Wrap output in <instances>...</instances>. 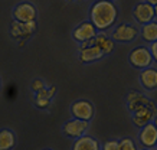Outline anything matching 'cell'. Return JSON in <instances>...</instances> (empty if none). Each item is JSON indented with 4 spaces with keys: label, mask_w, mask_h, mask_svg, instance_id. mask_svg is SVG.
Wrapping results in <instances>:
<instances>
[{
    "label": "cell",
    "mask_w": 157,
    "mask_h": 150,
    "mask_svg": "<svg viewBox=\"0 0 157 150\" xmlns=\"http://www.w3.org/2000/svg\"><path fill=\"white\" fill-rule=\"evenodd\" d=\"M102 56H104L102 51H101L98 46H95V45H91L88 48L79 51V61H81L82 63L95 62V61H100Z\"/></svg>",
    "instance_id": "obj_16"
},
{
    "label": "cell",
    "mask_w": 157,
    "mask_h": 150,
    "mask_svg": "<svg viewBox=\"0 0 157 150\" xmlns=\"http://www.w3.org/2000/svg\"><path fill=\"white\" fill-rule=\"evenodd\" d=\"M90 129V123L84 120H78L72 117L71 120H68L63 126H62V133L63 136H67L72 140L79 139L81 136H84L86 133V130Z\"/></svg>",
    "instance_id": "obj_8"
},
{
    "label": "cell",
    "mask_w": 157,
    "mask_h": 150,
    "mask_svg": "<svg viewBox=\"0 0 157 150\" xmlns=\"http://www.w3.org/2000/svg\"><path fill=\"white\" fill-rule=\"evenodd\" d=\"M30 88H32V91L36 94V92L42 91L43 88H46V85H45V83H43V79H40V78H36V79H33V81H32V84H30Z\"/></svg>",
    "instance_id": "obj_21"
},
{
    "label": "cell",
    "mask_w": 157,
    "mask_h": 150,
    "mask_svg": "<svg viewBox=\"0 0 157 150\" xmlns=\"http://www.w3.org/2000/svg\"><path fill=\"white\" fill-rule=\"evenodd\" d=\"M101 150H118V140H107L101 146Z\"/></svg>",
    "instance_id": "obj_22"
},
{
    "label": "cell",
    "mask_w": 157,
    "mask_h": 150,
    "mask_svg": "<svg viewBox=\"0 0 157 150\" xmlns=\"http://www.w3.org/2000/svg\"><path fill=\"white\" fill-rule=\"evenodd\" d=\"M133 17L138 25H146L148 22L154 20V7L151 5H148L147 2H140L134 6L133 9Z\"/></svg>",
    "instance_id": "obj_11"
},
{
    "label": "cell",
    "mask_w": 157,
    "mask_h": 150,
    "mask_svg": "<svg viewBox=\"0 0 157 150\" xmlns=\"http://www.w3.org/2000/svg\"><path fill=\"white\" fill-rule=\"evenodd\" d=\"M72 150H101V144L92 136L84 134L74 141Z\"/></svg>",
    "instance_id": "obj_15"
},
{
    "label": "cell",
    "mask_w": 157,
    "mask_h": 150,
    "mask_svg": "<svg viewBox=\"0 0 157 150\" xmlns=\"http://www.w3.org/2000/svg\"><path fill=\"white\" fill-rule=\"evenodd\" d=\"M138 81L141 87L147 91H156L157 90V68L148 67L146 69H141L138 75Z\"/></svg>",
    "instance_id": "obj_12"
},
{
    "label": "cell",
    "mask_w": 157,
    "mask_h": 150,
    "mask_svg": "<svg viewBox=\"0 0 157 150\" xmlns=\"http://www.w3.org/2000/svg\"><path fill=\"white\" fill-rule=\"evenodd\" d=\"M12 16H13V20L23 22V23L36 22V19H38V9L30 2H20L12 9Z\"/></svg>",
    "instance_id": "obj_5"
},
{
    "label": "cell",
    "mask_w": 157,
    "mask_h": 150,
    "mask_svg": "<svg viewBox=\"0 0 157 150\" xmlns=\"http://www.w3.org/2000/svg\"><path fill=\"white\" fill-rule=\"evenodd\" d=\"M118 150H140L137 143L130 139V137H124L121 140H118Z\"/></svg>",
    "instance_id": "obj_20"
},
{
    "label": "cell",
    "mask_w": 157,
    "mask_h": 150,
    "mask_svg": "<svg viewBox=\"0 0 157 150\" xmlns=\"http://www.w3.org/2000/svg\"><path fill=\"white\" fill-rule=\"evenodd\" d=\"M154 17H157V6H154Z\"/></svg>",
    "instance_id": "obj_26"
},
{
    "label": "cell",
    "mask_w": 157,
    "mask_h": 150,
    "mask_svg": "<svg viewBox=\"0 0 157 150\" xmlns=\"http://www.w3.org/2000/svg\"><path fill=\"white\" fill-rule=\"evenodd\" d=\"M146 2H147L148 5H151L153 7H154V6H157V0H146Z\"/></svg>",
    "instance_id": "obj_24"
},
{
    "label": "cell",
    "mask_w": 157,
    "mask_h": 150,
    "mask_svg": "<svg viewBox=\"0 0 157 150\" xmlns=\"http://www.w3.org/2000/svg\"><path fill=\"white\" fill-rule=\"evenodd\" d=\"M67 2H75V0H67Z\"/></svg>",
    "instance_id": "obj_28"
},
{
    "label": "cell",
    "mask_w": 157,
    "mask_h": 150,
    "mask_svg": "<svg viewBox=\"0 0 157 150\" xmlns=\"http://www.w3.org/2000/svg\"><path fill=\"white\" fill-rule=\"evenodd\" d=\"M138 35H140V30L137 26L130 23H120L114 26V29L111 32V39L120 44H130L138 38Z\"/></svg>",
    "instance_id": "obj_4"
},
{
    "label": "cell",
    "mask_w": 157,
    "mask_h": 150,
    "mask_svg": "<svg viewBox=\"0 0 157 150\" xmlns=\"http://www.w3.org/2000/svg\"><path fill=\"white\" fill-rule=\"evenodd\" d=\"M72 117L78 118V120H84L90 123L92 117L95 114V107L88 100H78V101L72 102L71 108H69Z\"/></svg>",
    "instance_id": "obj_6"
},
{
    "label": "cell",
    "mask_w": 157,
    "mask_h": 150,
    "mask_svg": "<svg viewBox=\"0 0 157 150\" xmlns=\"http://www.w3.org/2000/svg\"><path fill=\"white\" fill-rule=\"evenodd\" d=\"M128 62L130 65L136 69H146V68L153 65V56L148 46L140 45L137 48H134L131 52L128 53Z\"/></svg>",
    "instance_id": "obj_3"
},
{
    "label": "cell",
    "mask_w": 157,
    "mask_h": 150,
    "mask_svg": "<svg viewBox=\"0 0 157 150\" xmlns=\"http://www.w3.org/2000/svg\"><path fill=\"white\" fill-rule=\"evenodd\" d=\"M117 16H118V9L114 2L98 0L90 9V22L100 32L111 29L117 22Z\"/></svg>",
    "instance_id": "obj_1"
},
{
    "label": "cell",
    "mask_w": 157,
    "mask_h": 150,
    "mask_svg": "<svg viewBox=\"0 0 157 150\" xmlns=\"http://www.w3.org/2000/svg\"><path fill=\"white\" fill-rule=\"evenodd\" d=\"M147 101V97H144L141 92L138 91H130L127 94V97H125V104H127V110L130 113H133L137 107H140L143 102Z\"/></svg>",
    "instance_id": "obj_18"
},
{
    "label": "cell",
    "mask_w": 157,
    "mask_h": 150,
    "mask_svg": "<svg viewBox=\"0 0 157 150\" xmlns=\"http://www.w3.org/2000/svg\"><path fill=\"white\" fill-rule=\"evenodd\" d=\"M91 45L98 46V48L102 51L104 55H109V53H113V51H114V48H115V42L109 38V36H107L104 32H98L95 38L92 39V40H90V46Z\"/></svg>",
    "instance_id": "obj_14"
},
{
    "label": "cell",
    "mask_w": 157,
    "mask_h": 150,
    "mask_svg": "<svg viewBox=\"0 0 157 150\" xmlns=\"http://www.w3.org/2000/svg\"><path fill=\"white\" fill-rule=\"evenodd\" d=\"M156 150H157V146H156Z\"/></svg>",
    "instance_id": "obj_32"
},
{
    "label": "cell",
    "mask_w": 157,
    "mask_h": 150,
    "mask_svg": "<svg viewBox=\"0 0 157 150\" xmlns=\"http://www.w3.org/2000/svg\"><path fill=\"white\" fill-rule=\"evenodd\" d=\"M138 144L143 149L153 150L157 146V129L153 123H148L146 126L140 127L138 131Z\"/></svg>",
    "instance_id": "obj_10"
},
{
    "label": "cell",
    "mask_w": 157,
    "mask_h": 150,
    "mask_svg": "<svg viewBox=\"0 0 157 150\" xmlns=\"http://www.w3.org/2000/svg\"><path fill=\"white\" fill-rule=\"evenodd\" d=\"M157 114V106L156 102L148 100L143 102L140 107H137L133 113H131V120L137 127H143L148 123H153L154 117Z\"/></svg>",
    "instance_id": "obj_2"
},
{
    "label": "cell",
    "mask_w": 157,
    "mask_h": 150,
    "mask_svg": "<svg viewBox=\"0 0 157 150\" xmlns=\"http://www.w3.org/2000/svg\"><path fill=\"white\" fill-rule=\"evenodd\" d=\"M153 124H154L156 129H157V114H156V117H154V120H153Z\"/></svg>",
    "instance_id": "obj_25"
},
{
    "label": "cell",
    "mask_w": 157,
    "mask_h": 150,
    "mask_svg": "<svg viewBox=\"0 0 157 150\" xmlns=\"http://www.w3.org/2000/svg\"><path fill=\"white\" fill-rule=\"evenodd\" d=\"M148 49H150V52H151L153 62H156V63H157V40H156V42H153V44H150Z\"/></svg>",
    "instance_id": "obj_23"
},
{
    "label": "cell",
    "mask_w": 157,
    "mask_h": 150,
    "mask_svg": "<svg viewBox=\"0 0 157 150\" xmlns=\"http://www.w3.org/2000/svg\"><path fill=\"white\" fill-rule=\"evenodd\" d=\"M107 2H115V0H107Z\"/></svg>",
    "instance_id": "obj_29"
},
{
    "label": "cell",
    "mask_w": 157,
    "mask_h": 150,
    "mask_svg": "<svg viewBox=\"0 0 157 150\" xmlns=\"http://www.w3.org/2000/svg\"><path fill=\"white\" fill-rule=\"evenodd\" d=\"M38 29V25L36 22H29V23H23V22H17L13 20L10 25V36L16 40H28L32 35L36 32Z\"/></svg>",
    "instance_id": "obj_7"
},
{
    "label": "cell",
    "mask_w": 157,
    "mask_h": 150,
    "mask_svg": "<svg viewBox=\"0 0 157 150\" xmlns=\"http://www.w3.org/2000/svg\"><path fill=\"white\" fill-rule=\"evenodd\" d=\"M55 92H56V87L55 85H51L49 88H43L42 91H39L35 94V106L38 107V108H48L51 106V101H52V98L55 97Z\"/></svg>",
    "instance_id": "obj_13"
},
{
    "label": "cell",
    "mask_w": 157,
    "mask_h": 150,
    "mask_svg": "<svg viewBox=\"0 0 157 150\" xmlns=\"http://www.w3.org/2000/svg\"><path fill=\"white\" fill-rule=\"evenodd\" d=\"M43 150H52V149H43Z\"/></svg>",
    "instance_id": "obj_30"
},
{
    "label": "cell",
    "mask_w": 157,
    "mask_h": 150,
    "mask_svg": "<svg viewBox=\"0 0 157 150\" xmlns=\"http://www.w3.org/2000/svg\"><path fill=\"white\" fill-rule=\"evenodd\" d=\"M16 146V134L10 129L0 130V150H12Z\"/></svg>",
    "instance_id": "obj_17"
},
{
    "label": "cell",
    "mask_w": 157,
    "mask_h": 150,
    "mask_svg": "<svg viewBox=\"0 0 157 150\" xmlns=\"http://www.w3.org/2000/svg\"><path fill=\"white\" fill-rule=\"evenodd\" d=\"M141 150H148V149H141Z\"/></svg>",
    "instance_id": "obj_31"
},
{
    "label": "cell",
    "mask_w": 157,
    "mask_h": 150,
    "mask_svg": "<svg viewBox=\"0 0 157 150\" xmlns=\"http://www.w3.org/2000/svg\"><path fill=\"white\" fill-rule=\"evenodd\" d=\"M0 91H2V78H0Z\"/></svg>",
    "instance_id": "obj_27"
},
{
    "label": "cell",
    "mask_w": 157,
    "mask_h": 150,
    "mask_svg": "<svg viewBox=\"0 0 157 150\" xmlns=\"http://www.w3.org/2000/svg\"><path fill=\"white\" fill-rule=\"evenodd\" d=\"M141 38L144 42L153 44L157 40V20L148 22L141 26Z\"/></svg>",
    "instance_id": "obj_19"
},
{
    "label": "cell",
    "mask_w": 157,
    "mask_h": 150,
    "mask_svg": "<svg viewBox=\"0 0 157 150\" xmlns=\"http://www.w3.org/2000/svg\"><path fill=\"white\" fill-rule=\"evenodd\" d=\"M97 33H98V30L95 29V26L90 20H84L79 25H76L75 29L72 30V38L78 44H84V42L92 40L97 36Z\"/></svg>",
    "instance_id": "obj_9"
}]
</instances>
